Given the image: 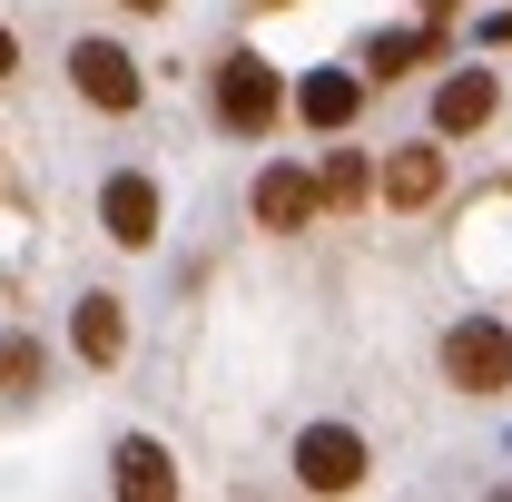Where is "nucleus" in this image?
Returning <instances> with one entry per match:
<instances>
[{
  "mask_svg": "<svg viewBox=\"0 0 512 502\" xmlns=\"http://www.w3.org/2000/svg\"><path fill=\"white\" fill-rule=\"evenodd\" d=\"M444 10H453V0H424V20H444Z\"/></svg>",
  "mask_w": 512,
  "mask_h": 502,
  "instance_id": "obj_16",
  "label": "nucleus"
},
{
  "mask_svg": "<svg viewBox=\"0 0 512 502\" xmlns=\"http://www.w3.org/2000/svg\"><path fill=\"white\" fill-rule=\"evenodd\" d=\"M444 375L463 384V394H503V384H512V335L493 325V315L453 325V335H444Z\"/></svg>",
  "mask_w": 512,
  "mask_h": 502,
  "instance_id": "obj_1",
  "label": "nucleus"
},
{
  "mask_svg": "<svg viewBox=\"0 0 512 502\" xmlns=\"http://www.w3.org/2000/svg\"><path fill=\"white\" fill-rule=\"evenodd\" d=\"M99 217H109V237H119V247H148V237H158V188H148V178H109Z\"/></svg>",
  "mask_w": 512,
  "mask_h": 502,
  "instance_id": "obj_7",
  "label": "nucleus"
},
{
  "mask_svg": "<svg viewBox=\"0 0 512 502\" xmlns=\"http://www.w3.org/2000/svg\"><path fill=\"white\" fill-rule=\"evenodd\" d=\"M40 384V345L30 335H0V394H30Z\"/></svg>",
  "mask_w": 512,
  "mask_h": 502,
  "instance_id": "obj_13",
  "label": "nucleus"
},
{
  "mask_svg": "<svg viewBox=\"0 0 512 502\" xmlns=\"http://www.w3.org/2000/svg\"><path fill=\"white\" fill-rule=\"evenodd\" d=\"M69 79H79L89 109H138V60H128L119 40H79L69 50Z\"/></svg>",
  "mask_w": 512,
  "mask_h": 502,
  "instance_id": "obj_4",
  "label": "nucleus"
},
{
  "mask_svg": "<svg viewBox=\"0 0 512 502\" xmlns=\"http://www.w3.org/2000/svg\"><path fill=\"white\" fill-rule=\"evenodd\" d=\"M503 109V89H493V69H453L444 79V99H434V128L444 138H473V128Z\"/></svg>",
  "mask_w": 512,
  "mask_h": 502,
  "instance_id": "obj_5",
  "label": "nucleus"
},
{
  "mask_svg": "<svg viewBox=\"0 0 512 502\" xmlns=\"http://www.w3.org/2000/svg\"><path fill=\"white\" fill-rule=\"evenodd\" d=\"M69 335H79V355H89V365H119V345H128V315H119V296H89Z\"/></svg>",
  "mask_w": 512,
  "mask_h": 502,
  "instance_id": "obj_10",
  "label": "nucleus"
},
{
  "mask_svg": "<svg viewBox=\"0 0 512 502\" xmlns=\"http://www.w3.org/2000/svg\"><path fill=\"white\" fill-rule=\"evenodd\" d=\"M316 207H325V197H316L306 168H266V178H256V217H266V227H306Z\"/></svg>",
  "mask_w": 512,
  "mask_h": 502,
  "instance_id": "obj_8",
  "label": "nucleus"
},
{
  "mask_svg": "<svg viewBox=\"0 0 512 502\" xmlns=\"http://www.w3.org/2000/svg\"><path fill=\"white\" fill-rule=\"evenodd\" d=\"M119 493H138V502L178 493V463H168V453H158L148 434H138V443H119Z\"/></svg>",
  "mask_w": 512,
  "mask_h": 502,
  "instance_id": "obj_11",
  "label": "nucleus"
},
{
  "mask_svg": "<svg viewBox=\"0 0 512 502\" xmlns=\"http://www.w3.org/2000/svg\"><path fill=\"white\" fill-rule=\"evenodd\" d=\"M276 109H286V89H276V69L256 60V50H237V60L217 69V119L227 128L256 138V128H276Z\"/></svg>",
  "mask_w": 512,
  "mask_h": 502,
  "instance_id": "obj_2",
  "label": "nucleus"
},
{
  "mask_svg": "<svg viewBox=\"0 0 512 502\" xmlns=\"http://www.w3.org/2000/svg\"><path fill=\"white\" fill-rule=\"evenodd\" d=\"M434 50H444L434 30H384L375 50H365V69H375V79H404V69H414V60H434Z\"/></svg>",
  "mask_w": 512,
  "mask_h": 502,
  "instance_id": "obj_12",
  "label": "nucleus"
},
{
  "mask_svg": "<svg viewBox=\"0 0 512 502\" xmlns=\"http://www.w3.org/2000/svg\"><path fill=\"white\" fill-rule=\"evenodd\" d=\"M10 69H20V40H10V20H0V79H10Z\"/></svg>",
  "mask_w": 512,
  "mask_h": 502,
  "instance_id": "obj_15",
  "label": "nucleus"
},
{
  "mask_svg": "<svg viewBox=\"0 0 512 502\" xmlns=\"http://www.w3.org/2000/svg\"><path fill=\"white\" fill-rule=\"evenodd\" d=\"M316 197H325V207H355V197H365V158H345V148H335V158H325V178H316Z\"/></svg>",
  "mask_w": 512,
  "mask_h": 502,
  "instance_id": "obj_14",
  "label": "nucleus"
},
{
  "mask_svg": "<svg viewBox=\"0 0 512 502\" xmlns=\"http://www.w3.org/2000/svg\"><path fill=\"white\" fill-rule=\"evenodd\" d=\"M128 10H168V0H128Z\"/></svg>",
  "mask_w": 512,
  "mask_h": 502,
  "instance_id": "obj_17",
  "label": "nucleus"
},
{
  "mask_svg": "<svg viewBox=\"0 0 512 502\" xmlns=\"http://www.w3.org/2000/svg\"><path fill=\"white\" fill-rule=\"evenodd\" d=\"M444 197V148H394L384 158V207H434Z\"/></svg>",
  "mask_w": 512,
  "mask_h": 502,
  "instance_id": "obj_6",
  "label": "nucleus"
},
{
  "mask_svg": "<svg viewBox=\"0 0 512 502\" xmlns=\"http://www.w3.org/2000/svg\"><path fill=\"white\" fill-rule=\"evenodd\" d=\"M296 483L306 493H355L365 483V443L345 434V424H316V434L296 443Z\"/></svg>",
  "mask_w": 512,
  "mask_h": 502,
  "instance_id": "obj_3",
  "label": "nucleus"
},
{
  "mask_svg": "<svg viewBox=\"0 0 512 502\" xmlns=\"http://www.w3.org/2000/svg\"><path fill=\"white\" fill-rule=\"evenodd\" d=\"M296 109H306V128H345L355 109H365V89H355L345 69H316V79L296 89Z\"/></svg>",
  "mask_w": 512,
  "mask_h": 502,
  "instance_id": "obj_9",
  "label": "nucleus"
}]
</instances>
